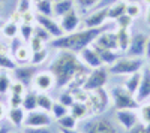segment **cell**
Returning a JSON list of instances; mask_svg holds the SVG:
<instances>
[{
	"label": "cell",
	"mask_w": 150,
	"mask_h": 133,
	"mask_svg": "<svg viewBox=\"0 0 150 133\" xmlns=\"http://www.w3.org/2000/svg\"><path fill=\"white\" fill-rule=\"evenodd\" d=\"M69 114L77 120H83L89 115V108H87V105L84 102H75L69 108Z\"/></svg>",
	"instance_id": "83f0119b"
},
{
	"label": "cell",
	"mask_w": 150,
	"mask_h": 133,
	"mask_svg": "<svg viewBox=\"0 0 150 133\" xmlns=\"http://www.w3.org/2000/svg\"><path fill=\"white\" fill-rule=\"evenodd\" d=\"M33 36H36V38H39L41 41H44L45 43H50L53 41V38L48 34V32L45 29H42L39 24H35V29H33Z\"/></svg>",
	"instance_id": "74e56055"
},
{
	"label": "cell",
	"mask_w": 150,
	"mask_h": 133,
	"mask_svg": "<svg viewBox=\"0 0 150 133\" xmlns=\"http://www.w3.org/2000/svg\"><path fill=\"white\" fill-rule=\"evenodd\" d=\"M59 102L62 105H65L66 108H71L74 103H75V99H74V96L69 90H65V91H62L60 96H59Z\"/></svg>",
	"instance_id": "f35d334b"
},
{
	"label": "cell",
	"mask_w": 150,
	"mask_h": 133,
	"mask_svg": "<svg viewBox=\"0 0 150 133\" xmlns=\"http://www.w3.org/2000/svg\"><path fill=\"white\" fill-rule=\"evenodd\" d=\"M27 90H29V87H26L23 82H20V81H12V85H11V90H9V93H14V94L24 96Z\"/></svg>",
	"instance_id": "b9f144b4"
},
{
	"label": "cell",
	"mask_w": 150,
	"mask_h": 133,
	"mask_svg": "<svg viewBox=\"0 0 150 133\" xmlns=\"http://www.w3.org/2000/svg\"><path fill=\"white\" fill-rule=\"evenodd\" d=\"M93 48L96 50L99 58H101V62H102V64L107 66V67H110L111 64H114L117 60L120 58L119 51H114V50H105V48H101V46H98V45H95V43H93Z\"/></svg>",
	"instance_id": "ffe728a7"
},
{
	"label": "cell",
	"mask_w": 150,
	"mask_h": 133,
	"mask_svg": "<svg viewBox=\"0 0 150 133\" xmlns=\"http://www.w3.org/2000/svg\"><path fill=\"white\" fill-rule=\"evenodd\" d=\"M0 133H12V132H11L8 127H3V126H2V127H0Z\"/></svg>",
	"instance_id": "db71d44e"
},
{
	"label": "cell",
	"mask_w": 150,
	"mask_h": 133,
	"mask_svg": "<svg viewBox=\"0 0 150 133\" xmlns=\"http://www.w3.org/2000/svg\"><path fill=\"white\" fill-rule=\"evenodd\" d=\"M53 105H54V100L51 99V96L48 93H39L38 91V109L45 111V112H51Z\"/></svg>",
	"instance_id": "f1b7e54d"
},
{
	"label": "cell",
	"mask_w": 150,
	"mask_h": 133,
	"mask_svg": "<svg viewBox=\"0 0 150 133\" xmlns=\"http://www.w3.org/2000/svg\"><path fill=\"white\" fill-rule=\"evenodd\" d=\"M110 100V93H107L104 88H99L95 91H89V99H87L86 105L89 108V112L99 115L108 108Z\"/></svg>",
	"instance_id": "8992f818"
},
{
	"label": "cell",
	"mask_w": 150,
	"mask_h": 133,
	"mask_svg": "<svg viewBox=\"0 0 150 133\" xmlns=\"http://www.w3.org/2000/svg\"><path fill=\"white\" fill-rule=\"evenodd\" d=\"M30 2H32V5H36V3H39L41 0H30Z\"/></svg>",
	"instance_id": "9f6ffc18"
},
{
	"label": "cell",
	"mask_w": 150,
	"mask_h": 133,
	"mask_svg": "<svg viewBox=\"0 0 150 133\" xmlns=\"http://www.w3.org/2000/svg\"><path fill=\"white\" fill-rule=\"evenodd\" d=\"M57 124L60 129H77L78 120L74 118L71 114H66L65 117H62L60 120H57Z\"/></svg>",
	"instance_id": "836d02e7"
},
{
	"label": "cell",
	"mask_w": 150,
	"mask_h": 133,
	"mask_svg": "<svg viewBox=\"0 0 150 133\" xmlns=\"http://www.w3.org/2000/svg\"><path fill=\"white\" fill-rule=\"evenodd\" d=\"M110 99L112 106L116 108V111H122V109H138L140 103L137 102L135 96L132 93H129L123 85H117L112 87L110 90Z\"/></svg>",
	"instance_id": "277c9868"
},
{
	"label": "cell",
	"mask_w": 150,
	"mask_h": 133,
	"mask_svg": "<svg viewBox=\"0 0 150 133\" xmlns=\"http://www.w3.org/2000/svg\"><path fill=\"white\" fill-rule=\"evenodd\" d=\"M12 72H14L15 81L23 82L26 87H30V85H32V84H33V78H35V75L38 74V72H36V66H32V64H21V66H17Z\"/></svg>",
	"instance_id": "9a60e30c"
},
{
	"label": "cell",
	"mask_w": 150,
	"mask_h": 133,
	"mask_svg": "<svg viewBox=\"0 0 150 133\" xmlns=\"http://www.w3.org/2000/svg\"><path fill=\"white\" fill-rule=\"evenodd\" d=\"M144 21L146 24L150 27V5H147V9H146V14H144Z\"/></svg>",
	"instance_id": "f907efd6"
},
{
	"label": "cell",
	"mask_w": 150,
	"mask_h": 133,
	"mask_svg": "<svg viewBox=\"0 0 150 133\" xmlns=\"http://www.w3.org/2000/svg\"><path fill=\"white\" fill-rule=\"evenodd\" d=\"M60 133H80L77 129H60Z\"/></svg>",
	"instance_id": "816d5d0a"
},
{
	"label": "cell",
	"mask_w": 150,
	"mask_h": 133,
	"mask_svg": "<svg viewBox=\"0 0 150 133\" xmlns=\"http://www.w3.org/2000/svg\"><path fill=\"white\" fill-rule=\"evenodd\" d=\"M147 67L150 69V57H147Z\"/></svg>",
	"instance_id": "6f0895ef"
},
{
	"label": "cell",
	"mask_w": 150,
	"mask_h": 133,
	"mask_svg": "<svg viewBox=\"0 0 150 133\" xmlns=\"http://www.w3.org/2000/svg\"><path fill=\"white\" fill-rule=\"evenodd\" d=\"M126 14L135 20L141 15V5L140 3H126Z\"/></svg>",
	"instance_id": "ab89813d"
},
{
	"label": "cell",
	"mask_w": 150,
	"mask_h": 133,
	"mask_svg": "<svg viewBox=\"0 0 150 133\" xmlns=\"http://www.w3.org/2000/svg\"><path fill=\"white\" fill-rule=\"evenodd\" d=\"M9 50H11V55L12 58L15 60V63L18 64H29L30 63V58H32V50L29 48L27 43H24L18 36L14 39H11V45H9Z\"/></svg>",
	"instance_id": "52a82bcc"
},
{
	"label": "cell",
	"mask_w": 150,
	"mask_h": 133,
	"mask_svg": "<svg viewBox=\"0 0 150 133\" xmlns=\"http://www.w3.org/2000/svg\"><path fill=\"white\" fill-rule=\"evenodd\" d=\"M123 2H126V3H140L141 0H123Z\"/></svg>",
	"instance_id": "11a10c76"
},
{
	"label": "cell",
	"mask_w": 150,
	"mask_h": 133,
	"mask_svg": "<svg viewBox=\"0 0 150 133\" xmlns=\"http://www.w3.org/2000/svg\"><path fill=\"white\" fill-rule=\"evenodd\" d=\"M147 41H149V36L138 32V33H134L131 36V42L129 46L126 50V55L129 57H146V51H147Z\"/></svg>",
	"instance_id": "ba28073f"
},
{
	"label": "cell",
	"mask_w": 150,
	"mask_h": 133,
	"mask_svg": "<svg viewBox=\"0 0 150 133\" xmlns=\"http://www.w3.org/2000/svg\"><path fill=\"white\" fill-rule=\"evenodd\" d=\"M36 24H39L42 29H45L48 32V34L51 36L53 39L56 38H60V36H63V30H62L60 24L53 18V17H45V15H39L36 14Z\"/></svg>",
	"instance_id": "4fadbf2b"
},
{
	"label": "cell",
	"mask_w": 150,
	"mask_h": 133,
	"mask_svg": "<svg viewBox=\"0 0 150 133\" xmlns=\"http://www.w3.org/2000/svg\"><path fill=\"white\" fill-rule=\"evenodd\" d=\"M116 120H117V123L125 130H128V132L131 129H134L137 124L141 123L138 109H122V111H116Z\"/></svg>",
	"instance_id": "30bf717a"
},
{
	"label": "cell",
	"mask_w": 150,
	"mask_h": 133,
	"mask_svg": "<svg viewBox=\"0 0 150 133\" xmlns=\"http://www.w3.org/2000/svg\"><path fill=\"white\" fill-rule=\"evenodd\" d=\"M125 14H126V2H123V0H119V2L108 6V20L111 21H116Z\"/></svg>",
	"instance_id": "cb8c5ba5"
},
{
	"label": "cell",
	"mask_w": 150,
	"mask_h": 133,
	"mask_svg": "<svg viewBox=\"0 0 150 133\" xmlns=\"http://www.w3.org/2000/svg\"><path fill=\"white\" fill-rule=\"evenodd\" d=\"M12 133H23V130L21 132H12Z\"/></svg>",
	"instance_id": "94428289"
},
{
	"label": "cell",
	"mask_w": 150,
	"mask_h": 133,
	"mask_svg": "<svg viewBox=\"0 0 150 133\" xmlns=\"http://www.w3.org/2000/svg\"><path fill=\"white\" fill-rule=\"evenodd\" d=\"M33 29H35V24H27V22H21L20 24L18 36H20V39L24 43H29V41L33 38Z\"/></svg>",
	"instance_id": "4dcf8cb0"
},
{
	"label": "cell",
	"mask_w": 150,
	"mask_h": 133,
	"mask_svg": "<svg viewBox=\"0 0 150 133\" xmlns=\"http://www.w3.org/2000/svg\"><path fill=\"white\" fill-rule=\"evenodd\" d=\"M128 133H150V127L143 124V123H140V124H137L134 129H131Z\"/></svg>",
	"instance_id": "c3c4849f"
},
{
	"label": "cell",
	"mask_w": 150,
	"mask_h": 133,
	"mask_svg": "<svg viewBox=\"0 0 150 133\" xmlns=\"http://www.w3.org/2000/svg\"><path fill=\"white\" fill-rule=\"evenodd\" d=\"M47 58H48V50H47V48H42V50H39V51L32 52V58H30V63L29 64L39 66V64H42L45 62Z\"/></svg>",
	"instance_id": "d6a6232c"
},
{
	"label": "cell",
	"mask_w": 150,
	"mask_h": 133,
	"mask_svg": "<svg viewBox=\"0 0 150 133\" xmlns=\"http://www.w3.org/2000/svg\"><path fill=\"white\" fill-rule=\"evenodd\" d=\"M140 82H141V72H135V74H131L126 76V81H125L123 87L135 96L137 90L140 87Z\"/></svg>",
	"instance_id": "484cf974"
},
{
	"label": "cell",
	"mask_w": 150,
	"mask_h": 133,
	"mask_svg": "<svg viewBox=\"0 0 150 133\" xmlns=\"http://www.w3.org/2000/svg\"><path fill=\"white\" fill-rule=\"evenodd\" d=\"M23 105V96L9 93V108H20Z\"/></svg>",
	"instance_id": "ee69618b"
},
{
	"label": "cell",
	"mask_w": 150,
	"mask_h": 133,
	"mask_svg": "<svg viewBox=\"0 0 150 133\" xmlns=\"http://www.w3.org/2000/svg\"><path fill=\"white\" fill-rule=\"evenodd\" d=\"M33 87L39 93H48L53 87H56V79L50 70L38 72L33 78Z\"/></svg>",
	"instance_id": "7c38bea8"
},
{
	"label": "cell",
	"mask_w": 150,
	"mask_h": 133,
	"mask_svg": "<svg viewBox=\"0 0 150 133\" xmlns=\"http://www.w3.org/2000/svg\"><path fill=\"white\" fill-rule=\"evenodd\" d=\"M53 123V117L50 112L35 109L27 112L23 127H50Z\"/></svg>",
	"instance_id": "9c48e42d"
},
{
	"label": "cell",
	"mask_w": 150,
	"mask_h": 133,
	"mask_svg": "<svg viewBox=\"0 0 150 133\" xmlns=\"http://www.w3.org/2000/svg\"><path fill=\"white\" fill-rule=\"evenodd\" d=\"M146 57H150V36H149V41H147V51H146Z\"/></svg>",
	"instance_id": "f5cc1de1"
},
{
	"label": "cell",
	"mask_w": 150,
	"mask_h": 133,
	"mask_svg": "<svg viewBox=\"0 0 150 133\" xmlns=\"http://www.w3.org/2000/svg\"><path fill=\"white\" fill-rule=\"evenodd\" d=\"M53 0H41L39 3H36V12L39 15H45V17H53Z\"/></svg>",
	"instance_id": "1f68e13d"
},
{
	"label": "cell",
	"mask_w": 150,
	"mask_h": 133,
	"mask_svg": "<svg viewBox=\"0 0 150 133\" xmlns=\"http://www.w3.org/2000/svg\"><path fill=\"white\" fill-rule=\"evenodd\" d=\"M18 64L15 63V60L9 55V51L0 46V69L3 70H14Z\"/></svg>",
	"instance_id": "4316f807"
},
{
	"label": "cell",
	"mask_w": 150,
	"mask_h": 133,
	"mask_svg": "<svg viewBox=\"0 0 150 133\" xmlns=\"http://www.w3.org/2000/svg\"><path fill=\"white\" fill-rule=\"evenodd\" d=\"M23 133H51L50 127H23Z\"/></svg>",
	"instance_id": "7dc6e473"
},
{
	"label": "cell",
	"mask_w": 150,
	"mask_h": 133,
	"mask_svg": "<svg viewBox=\"0 0 150 133\" xmlns=\"http://www.w3.org/2000/svg\"><path fill=\"white\" fill-rule=\"evenodd\" d=\"M27 112L38 109V91L36 90H27L26 94L23 96V105H21Z\"/></svg>",
	"instance_id": "603a6c76"
},
{
	"label": "cell",
	"mask_w": 150,
	"mask_h": 133,
	"mask_svg": "<svg viewBox=\"0 0 150 133\" xmlns=\"http://www.w3.org/2000/svg\"><path fill=\"white\" fill-rule=\"evenodd\" d=\"M51 117L54 120H60L62 117H65L66 114H69V108H66L65 105H62L60 102H54L53 105V109H51Z\"/></svg>",
	"instance_id": "d590c367"
},
{
	"label": "cell",
	"mask_w": 150,
	"mask_h": 133,
	"mask_svg": "<svg viewBox=\"0 0 150 133\" xmlns=\"http://www.w3.org/2000/svg\"><path fill=\"white\" fill-rule=\"evenodd\" d=\"M143 3H146V5H150V0H141Z\"/></svg>",
	"instance_id": "680465c9"
},
{
	"label": "cell",
	"mask_w": 150,
	"mask_h": 133,
	"mask_svg": "<svg viewBox=\"0 0 150 133\" xmlns=\"http://www.w3.org/2000/svg\"><path fill=\"white\" fill-rule=\"evenodd\" d=\"M29 10H32V2L30 0H20L18 6H17V12H20V14L23 15Z\"/></svg>",
	"instance_id": "f6af8a7d"
},
{
	"label": "cell",
	"mask_w": 150,
	"mask_h": 133,
	"mask_svg": "<svg viewBox=\"0 0 150 133\" xmlns=\"http://www.w3.org/2000/svg\"><path fill=\"white\" fill-rule=\"evenodd\" d=\"M108 76H110V70L107 66L92 69L89 72V75H87V79L84 82L83 88L87 91H95L99 88H104L108 82Z\"/></svg>",
	"instance_id": "5b68a950"
},
{
	"label": "cell",
	"mask_w": 150,
	"mask_h": 133,
	"mask_svg": "<svg viewBox=\"0 0 150 133\" xmlns=\"http://www.w3.org/2000/svg\"><path fill=\"white\" fill-rule=\"evenodd\" d=\"M95 45L101 46V48H105V50H114V51H119L116 32H112V30H110V29L104 30L101 34L98 36V39L95 41Z\"/></svg>",
	"instance_id": "ac0fdd59"
},
{
	"label": "cell",
	"mask_w": 150,
	"mask_h": 133,
	"mask_svg": "<svg viewBox=\"0 0 150 133\" xmlns=\"http://www.w3.org/2000/svg\"><path fill=\"white\" fill-rule=\"evenodd\" d=\"M27 111L23 106L20 108H9L8 109V120L11 121V124L14 127H23L24 126V120H26Z\"/></svg>",
	"instance_id": "44dd1931"
},
{
	"label": "cell",
	"mask_w": 150,
	"mask_h": 133,
	"mask_svg": "<svg viewBox=\"0 0 150 133\" xmlns=\"http://www.w3.org/2000/svg\"><path fill=\"white\" fill-rule=\"evenodd\" d=\"M72 9H75V0H59L53 5V17L62 18Z\"/></svg>",
	"instance_id": "7402d4cb"
},
{
	"label": "cell",
	"mask_w": 150,
	"mask_h": 133,
	"mask_svg": "<svg viewBox=\"0 0 150 133\" xmlns=\"http://www.w3.org/2000/svg\"><path fill=\"white\" fill-rule=\"evenodd\" d=\"M12 85V78L6 74V72H0V94L5 96L9 93Z\"/></svg>",
	"instance_id": "e575fe53"
},
{
	"label": "cell",
	"mask_w": 150,
	"mask_h": 133,
	"mask_svg": "<svg viewBox=\"0 0 150 133\" xmlns=\"http://www.w3.org/2000/svg\"><path fill=\"white\" fill-rule=\"evenodd\" d=\"M108 27H96V29H83V30H75L72 33L63 34L60 38H56L50 42V46L59 51H71L75 54H80L84 48L90 46L95 43L98 36Z\"/></svg>",
	"instance_id": "7a4b0ae2"
},
{
	"label": "cell",
	"mask_w": 150,
	"mask_h": 133,
	"mask_svg": "<svg viewBox=\"0 0 150 133\" xmlns=\"http://www.w3.org/2000/svg\"><path fill=\"white\" fill-rule=\"evenodd\" d=\"M98 2H99V0H75V3H77L81 9H84V10L93 8Z\"/></svg>",
	"instance_id": "bcb514c9"
},
{
	"label": "cell",
	"mask_w": 150,
	"mask_h": 133,
	"mask_svg": "<svg viewBox=\"0 0 150 133\" xmlns=\"http://www.w3.org/2000/svg\"><path fill=\"white\" fill-rule=\"evenodd\" d=\"M132 21H134V20H132L128 14H125V15H122L120 18L116 20V26H117V29H126V30H129L131 26H132Z\"/></svg>",
	"instance_id": "60d3db41"
},
{
	"label": "cell",
	"mask_w": 150,
	"mask_h": 133,
	"mask_svg": "<svg viewBox=\"0 0 150 133\" xmlns=\"http://www.w3.org/2000/svg\"><path fill=\"white\" fill-rule=\"evenodd\" d=\"M78 57H80V60H81V63H83L86 67H89L90 70L104 66L102 62H101V58H99V55H98V52H96V50L93 48V45L84 48V50L78 54Z\"/></svg>",
	"instance_id": "e0dca14e"
},
{
	"label": "cell",
	"mask_w": 150,
	"mask_h": 133,
	"mask_svg": "<svg viewBox=\"0 0 150 133\" xmlns=\"http://www.w3.org/2000/svg\"><path fill=\"white\" fill-rule=\"evenodd\" d=\"M135 99L140 105L150 99V69L147 66H144L141 70V82L135 93Z\"/></svg>",
	"instance_id": "5bb4252c"
},
{
	"label": "cell",
	"mask_w": 150,
	"mask_h": 133,
	"mask_svg": "<svg viewBox=\"0 0 150 133\" xmlns=\"http://www.w3.org/2000/svg\"><path fill=\"white\" fill-rule=\"evenodd\" d=\"M138 112H140V120H141V123L150 127V102L141 103L140 108H138Z\"/></svg>",
	"instance_id": "8d00e7d4"
},
{
	"label": "cell",
	"mask_w": 150,
	"mask_h": 133,
	"mask_svg": "<svg viewBox=\"0 0 150 133\" xmlns=\"http://www.w3.org/2000/svg\"><path fill=\"white\" fill-rule=\"evenodd\" d=\"M0 2H2V0H0Z\"/></svg>",
	"instance_id": "be15d7a7"
},
{
	"label": "cell",
	"mask_w": 150,
	"mask_h": 133,
	"mask_svg": "<svg viewBox=\"0 0 150 133\" xmlns=\"http://www.w3.org/2000/svg\"><path fill=\"white\" fill-rule=\"evenodd\" d=\"M29 48L32 50V52H35V51H39V50H42V48H45V42L44 41H41L39 38H36V36H33V38L29 41Z\"/></svg>",
	"instance_id": "7bdbcfd3"
},
{
	"label": "cell",
	"mask_w": 150,
	"mask_h": 133,
	"mask_svg": "<svg viewBox=\"0 0 150 133\" xmlns=\"http://www.w3.org/2000/svg\"><path fill=\"white\" fill-rule=\"evenodd\" d=\"M86 133H119V130L111 120L98 117L86 126Z\"/></svg>",
	"instance_id": "8fae6325"
},
{
	"label": "cell",
	"mask_w": 150,
	"mask_h": 133,
	"mask_svg": "<svg viewBox=\"0 0 150 133\" xmlns=\"http://www.w3.org/2000/svg\"><path fill=\"white\" fill-rule=\"evenodd\" d=\"M60 27H62V30H63V33L65 34H68V33H72V32H75V30H78V26H80V15L77 14V10L75 9H72V10H69L66 15H63L60 18Z\"/></svg>",
	"instance_id": "d6986e66"
},
{
	"label": "cell",
	"mask_w": 150,
	"mask_h": 133,
	"mask_svg": "<svg viewBox=\"0 0 150 133\" xmlns=\"http://www.w3.org/2000/svg\"><path fill=\"white\" fill-rule=\"evenodd\" d=\"M116 36H117V46H119V51L126 52L132 34H131L129 30H126V29H117V30H116Z\"/></svg>",
	"instance_id": "d4e9b609"
},
{
	"label": "cell",
	"mask_w": 150,
	"mask_h": 133,
	"mask_svg": "<svg viewBox=\"0 0 150 133\" xmlns=\"http://www.w3.org/2000/svg\"><path fill=\"white\" fill-rule=\"evenodd\" d=\"M6 115H8V109H6V106H5V103L0 102V121H2V120H5V118H6Z\"/></svg>",
	"instance_id": "681fc988"
},
{
	"label": "cell",
	"mask_w": 150,
	"mask_h": 133,
	"mask_svg": "<svg viewBox=\"0 0 150 133\" xmlns=\"http://www.w3.org/2000/svg\"><path fill=\"white\" fill-rule=\"evenodd\" d=\"M144 67V60L140 57H129V55H120V58L114 64L108 67L110 74L112 75H122L128 76L135 72H141Z\"/></svg>",
	"instance_id": "3957f363"
},
{
	"label": "cell",
	"mask_w": 150,
	"mask_h": 133,
	"mask_svg": "<svg viewBox=\"0 0 150 133\" xmlns=\"http://www.w3.org/2000/svg\"><path fill=\"white\" fill-rule=\"evenodd\" d=\"M108 20V8H101L98 10L90 12L84 18V26L87 29H96V27H104V24Z\"/></svg>",
	"instance_id": "2e32d148"
},
{
	"label": "cell",
	"mask_w": 150,
	"mask_h": 133,
	"mask_svg": "<svg viewBox=\"0 0 150 133\" xmlns=\"http://www.w3.org/2000/svg\"><path fill=\"white\" fill-rule=\"evenodd\" d=\"M48 70L53 74L56 79L57 88H68L78 74L87 70V67L81 63L78 54L71 51H59L53 58Z\"/></svg>",
	"instance_id": "6da1fadb"
},
{
	"label": "cell",
	"mask_w": 150,
	"mask_h": 133,
	"mask_svg": "<svg viewBox=\"0 0 150 133\" xmlns=\"http://www.w3.org/2000/svg\"><path fill=\"white\" fill-rule=\"evenodd\" d=\"M53 2H59V0H53Z\"/></svg>",
	"instance_id": "6125c7cd"
},
{
	"label": "cell",
	"mask_w": 150,
	"mask_h": 133,
	"mask_svg": "<svg viewBox=\"0 0 150 133\" xmlns=\"http://www.w3.org/2000/svg\"><path fill=\"white\" fill-rule=\"evenodd\" d=\"M3 24H5V22L2 21V18H0V30H2V27H3Z\"/></svg>",
	"instance_id": "91938a15"
},
{
	"label": "cell",
	"mask_w": 150,
	"mask_h": 133,
	"mask_svg": "<svg viewBox=\"0 0 150 133\" xmlns=\"http://www.w3.org/2000/svg\"><path fill=\"white\" fill-rule=\"evenodd\" d=\"M2 34L5 36V38H8L9 41L11 39H14V38H17L18 36V32H20V24H17V22H14V21H8V22H5L3 24V27H2Z\"/></svg>",
	"instance_id": "f546056e"
}]
</instances>
